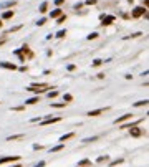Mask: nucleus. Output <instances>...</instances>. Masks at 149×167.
Listing matches in <instances>:
<instances>
[{
	"label": "nucleus",
	"mask_w": 149,
	"mask_h": 167,
	"mask_svg": "<svg viewBox=\"0 0 149 167\" xmlns=\"http://www.w3.org/2000/svg\"><path fill=\"white\" fill-rule=\"evenodd\" d=\"M58 121H61L60 116H55V118H47L42 121V124H51V123H58Z\"/></svg>",
	"instance_id": "nucleus-1"
},
{
	"label": "nucleus",
	"mask_w": 149,
	"mask_h": 167,
	"mask_svg": "<svg viewBox=\"0 0 149 167\" xmlns=\"http://www.w3.org/2000/svg\"><path fill=\"white\" fill-rule=\"evenodd\" d=\"M20 157L18 155H8V157H2L0 159V164H3V162H12V160H18Z\"/></svg>",
	"instance_id": "nucleus-2"
},
{
	"label": "nucleus",
	"mask_w": 149,
	"mask_h": 167,
	"mask_svg": "<svg viewBox=\"0 0 149 167\" xmlns=\"http://www.w3.org/2000/svg\"><path fill=\"white\" fill-rule=\"evenodd\" d=\"M142 13H146V8L144 7H136L134 12H133V17H141Z\"/></svg>",
	"instance_id": "nucleus-3"
},
{
	"label": "nucleus",
	"mask_w": 149,
	"mask_h": 167,
	"mask_svg": "<svg viewBox=\"0 0 149 167\" xmlns=\"http://www.w3.org/2000/svg\"><path fill=\"white\" fill-rule=\"evenodd\" d=\"M0 66H2V68H7V70H17L15 65H12V63H7V61H2V63H0Z\"/></svg>",
	"instance_id": "nucleus-4"
},
{
	"label": "nucleus",
	"mask_w": 149,
	"mask_h": 167,
	"mask_svg": "<svg viewBox=\"0 0 149 167\" xmlns=\"http://www.w3.org/2000/svg\"><path fill=\"white\" fill-rule=\"evenodd\" d=\"M101 113H105V109H95V111H90L88 113V116H98V114H101Z\"/></svg>",
	"instance_id": "nucleus-5"
},
{
	"label": "nucleus",
	"mask_w": 149,
	"mask_h": 167,
	"mask_svg": "<svg viewBox=\"0 0 149 167\" xmlns=\"http://www.w3.org/2000/svg\"><path fill=\"white\" fill-rule=\"evenodd\" d=\"M126 119H131V114H124V116H121V118H118L114 123L116 124H119V123H123V121H126Z\"/></svg>",
	"instance_id": "nucleus-6"
},
{
	"label": "nucleus",
	"mask_w": 149,
	"mask_h": 167,
	"mask_svg": "<svg viewBox=\"0 0 149 167\" xmlns=\"http://www.w3.org/2000/svg\"><path fill=\"white\" fill-rule=\"evenodd\" d=\"M131 136H134V137L141 136V129L139 128H133V129H131Z\"/></svg>",
	"instance_id": "nucleus-7"
},
{
	"label": "nucleus",
	"mask_w": 149,
	"mask_h": 167,
	"mask_svg": "<svg viewBox=\"0 0 149 167\" xmlns=\"http://www.w3.org/2000/svg\"><path fill=\"white\" fill-rule=\"evenodd\" d=\"M113 20H114L113 17H106V18H105V17H103V23H101V25H110Z\"/></svg>",
	"instance_id": "nucleus-8"
},
{
	"label": "nucleus",
	"mask_w": 149,
	"mask_h": 167,
	"mask_svg": "<svg viewBox=\"0 0 149 167\" xmlns=\"http://www.w3.org/2000/svg\"><path fill=\"white\" fill-rule=\"evenodd\" d=\"M60 15H61V10L56 8V10H53V12H51V18H56V17H60Z\"/></svg>",
	"instance_id": "nucleus-9"
},
{
	"label": "nucleus",
	"mask_w": 149,
	"mask_h": 167,
	"mask_svg": "<svg viewBox=\"0 0 149 167\" xmlns=\"http://www.w3.org/2000/svg\"><path fill=\"white\" fill-rule=\"evenodd\" d=\"M70 137H73V132H70V134H65V136H61V137H60V141H61V142H65L66 139H70Z\"/></svg>",
	"instance_id": "nucleus-10"
},
{
	"label": "nucleus",
	"mask_w": 149,
	"mask_h": 167,
	"mask_svg": "<svg viewBox=\"0 0 149 167\" xmlns=\"http://www.w3.org/2000/svg\"><path fill=\"white\" fill-rule=\"evenodd\" d=\"M47 7H48V3H47V2H43L42 5H40V12L45 13V12H47Z\"/></svg>",
	"instance_id": "nucleus-11"
},
{
	"label": "nucleus",
	"mask_w": 149,
	"mask_h": 167,
	"mask_svg": "<svg viewBox=\"0 0 149 167\" xmlns=\"http://www.w3.org/2000/svg\"><path fill=\"white\" fill-rule=\"evenodd\" d=\"M27 104H35V103H38V98H30V99L25 101Z\"/></svg>",
	"instance_id": "nucleus-12"
},
{
	"label": "nucleus",
	"mask_w": 149,
	"mask_h": 167,
	"mask_svg": "<svg viewBox=\"0 0 149 167\" xmlns=\"http://www.w3.org/2000/svg\"><path fill=\"white\" fill-rule=\"evenodd\" d=\"M15 139H23V134H18V136H10L8 141H15Z\"/></svg>",
	"instance_id": "nucleus-13"
},
{
	"label": "nucleus",
	"mask_w": 149,
	"mask_h": 167,
	"mask_svg": "<svg viewBox=\"0 0 149 167\" xmlns=\"http://www.w3.org/2000/svg\"><path fill=\"white\" fill-rule=\"evenodd\" d=\"M65 35H66V30H60L58 33H56V38H63Z\"/></svg>",
	"instance_id": "nucleus-14"
},
{
	"label": "nucleus",
	"mask_w": 149,
	"mask_h": 167,
	"mask_svg": "<svg viewBox=\"0 0 149 167\" xmlns=\"http://www.w3.org/2000/svg\"><path fill=\"white\" fill-rule=\"evenodd\" d=\"M63 146H65V144H60V146H55L53 149H51V152H56V151H61V149H63Z\"/></svg>",
	"instance_id": "nucleus-15"
},
{
	"label": "nucleus",
	"mask_w": 149,
	"mask_h": 167,
	"mask_svg": "<svg viewBox=\"0 0 149 167\" xmlns=\"http://www.w3.org/2000/svg\"><path fill=\"white\" fill-rule=\"evenodd\" d=\"M147 104V99H144V101H137V103H134V106H146Z\"/></svg>",
	"instance_id": "nucleus-16"
},
{
	"label": "nucleus",
	"mask_w": 149,
	"mask_h": 167,
	"mask_svg": "<svg viewBox=\"0 0 149 167\" xmlns=\"http://www.w3.org/2000/svg\"><path fill=\"white\" fill-rule=\"evenodd\" d=\"M2 17H3V18H10V17H13V12H10V10H8V12H5Z\"/></svg>",
	"instance_id": "nucleus-17"
},
{
	"label": "nucleus",
	"mask_w": 149,
	"mask_h": 167,
	"mask_svg": "<svg viewBox=\"0 0 149 167\" xmlns=\"http://www.w3.org/2000/svg\"><path fill=\"white\" fill-rule=\"evenodd\" d=\"M95 38H98V33H90L88 35V40H95Z\"/></svg>",
	"instance_id": "nucleus-18"
},
{
	"label": "nucleus",
	"mask_w": 149,
	"mask_h": 167,
	"mask_svg": "<svg viewBox=\"0 0 149 167\" xmlns=\"http://www.w3.org/2000/svg\"><path fill=\"white\" fill-rule=\"evenodd\" d=\"M56 18H58V23H63V22H65V18H66V17H65V15H60V17H56Z\"/></svg>",
	"instance_id": "nucleus-19"
},
{
	"label": "nucleus",
	"mask_w": 149,
	"mask_h": 167,
	"mask_svg": "<svg viewBox=\"0 0 149 167\" xmlns=\"http://www.w3.org/2000/svg\"><path fill=\"white\" fill-rule=\"evenodd\" d=\"M98 137H88V139H85L83 142H93V141H96Z\"/></svg>",
	"instance_id": "nucleus-20"
},
{
	"label": "nucleus",
	"mask_w": 149,
	"mask_h": 167,
	"mask_svg": "<svg viewBox=\"0 0 149 167\" xmlns=\"http://www.w3.org/2000/svg\"><path fill=\"white\" fill-rule=\"evenodd\" d=\"M88 164H90V160H88V159H85V160H81V162H80L78 165H88Z\"/></svg>",
	"instance_id": "nucleus-21"
},
{
	"label": "nucleus",
	"mask_w": 149,
	"mask_h": 167,
	"mask_svg": "<svg viewBox=\"0 0 149 167\" xmlns=\"http://www.w3.org/2000/svg\"><path fill=\"white\" fill-rule=\"evenodd\" d=\"M101 63H103L101 60H95V61H93V66H100V65H101Z\"/></svg>",
	"instance_id": "nucleus-22"
},
{
	"label": "nucleus",
	"mask_w": 149,
	"mask_h": 167,
	"mask_svg": "<svg viewBox=\"0 0 149 167\" xmlns=\"http://www.w3.org/2000/svg\"><path fill=\"white\" fill-rule=\"evenodd\" d=\"M123 162V159H118V160H114V162H111V165H118V164H121Z\"/></svg>",
	"instance_id": "nucleus-23"
},
{
	"label": "nucleus",
	"mask_w": 149,
	"mask_h": 167,
	"mask_svg": "<svg viewBox=\"0 0 149 167\" xmlns=\"http://www.w3.org/2000/svg\"><path fill=\"white\" fill-rule=\"evenodd\" d=\"M56 94H58V91H51V93H50L48 96H50V98H55Z\"/></svg>",
	"instance_id": "nucleus-24"
},
{
	"label": "nucleus",
	"mask_w": 149,
	"mask_h": 167,
	"mask_svg": "<svg viewBox=\"0 0 149 167\" xmlns=\"http://www.w3.org/2000/svg\"><path fill=\"white\" fill-rule=\"evenodd\" d=\"M10 5H15V2L12 0V2H7V3H3V7H10Z\"/></svg>",
	"instance_id": "nucleus-25"
},
{
	"label": "nucleus",
	"mask_w": 149,
	"mask_h": 167,
	"mask_svg": "<svg viewBox=\"0 0 149 167\" xmlns=\"http://www.w3.org/2000/svg\"><path fill=\"white\" fill-rule=\"evenodd\" d=\"M51 106H55V108H65V103H60V104H51Z\"/></svg>",
	"instance_id": "nucleus-26"
},
{
	"label": "nucleus",
	"mask_w": 149,
	"mask_h": 167,
	"mask_svg": "<svg viewBox=\"0 0 149 167\" xmlns=\"http://www.w3.org/2000/svg\"><path fill=\"white\" fill-rule=\"evenodd\" d=\"M38 27H42V25H45V18H42V20H38V23H37Z\"/></svg>",
	"instance_id": "nucleus-27"
},
{
	"label": "nucleus",
	"mask_w": 149,
	"mask_h": 167,
	"mask_svg": "<svg viewBox=\"0 0 149 167\" xmlns=\"http://www.w3.org/2000/svg\"><path fill=\"white\" fill-rule=\"evenodd\" d=\"M65 101H71V94H65Z\"/></svg>",
	"instance_id": "nucleus-28"
},
{
	"label": "nucleus",
	"mask_w": 149,
	"mask_h": 167,
	"mask_svg": "<svg viewBox=\"0 0 149 167\" xmlns=\"http://www.w3.org/2000/svg\"><path fill=\"white\" fill-rule=\"evenodd\" d=\"M86 3L88 5H93V3H96V0H86Z\"/></svg>",
	"instance_id": "nucleus-29"
},
{
	"label": "nucleus",
	"mask_w": 149,
	"mask_h": 167,
	"mask_svg": "<svg viewBox=\"0 0 149 167\" xmlns=\"http://www.w3.org/2000/svg\"><path fill=\"white\" fill-rule=\"evenodd\" d=\"M106 159H108V155H105V157H100V159H98V162H103V160H106Z\"/></svg>",
	"instance_id": "nucleus-30"
},
{
	"label": "nucleus",
	"mask_w": 149,
	"mask_h": 167,
	"mask_svg": "<svg viewBox=\"0 0 149 167\" xmlns=\"http://www.w3.org/2000/svg\"><path fill=\"white\" fill-rule=\"evenodd\" d=\"M43 165H45V162H43V160H42V162H38V164H37L35 167H43Z\"/></svg>",
	"instance_id": "nucleus-31"
},
{
	"label": "nucleus",
	"mask_w": 149,
	"mask_h": 167,
	"mask_svg": "<svg viewBox=\"0 0 149 167\" xmlns=\"http://www.w3.org/2000/svg\"><path fill=\"white\" fill-rule=\"evenodd\" d=\"M63 2H65V0H55V3H56V5H60V3H63Z\"/></svg>",
	"instance_id": "nucleus-32"
},
{
	"label": "nucleus",
	"mask_w": 149,
	"mask_h": 167,
	"mask_svg": "<svg viewBox=\"0 0 149 167\" xmlns=\"http://www.w3.org/2000/svg\"><path fill=\"white\" fill-rule=\"evenodd\" d=\"M12 167H20V165H18V164H17V165H12Z\"/></svg>",
	"instance_id": "nucleus-33"
},
{
	"label": "nucleus",
	"mask_w": 149,
	"mask_h": 167,
	"mask_svg": "<svg viewBox=\"0 0 149 167\" xmlns=\"http://www.w3.org/2000/svg\"><path fill=\"white\" fill-rule=\"evenodd\" d=\"M128 2H129V3H131V2H133V0H128Z\"/></svg>",
	"instance_id": "nucleus-34"
},
{
	"label": "nucleus",
	"mask_w": 149,
	"mask_h": 167,
	"mask_svg": "<svg viewBox=\"0 0 149 167\" xmlns=\"http://www.w3.org/2000/svg\"><path fill=\"white\" fill-rule=\"evenodd\" d=\"M0 27H2V22H0Z\"/></svg>",
	"instance_id": "nucleus-35"
}]
</instances>
